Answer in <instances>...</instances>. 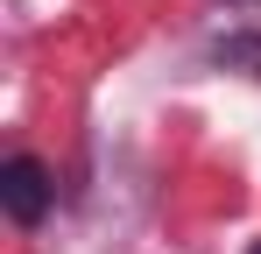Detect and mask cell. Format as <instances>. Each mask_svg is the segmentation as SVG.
<instances>
[{
  "label": "cell",
  "mask_w": 261,
  "mask_h": 254,
  "mask_svg": "<svg viewBox=\"0 0 261 254\" xmlns=\"http://www.w3.org/2000/svg\"><path fill=\"white\" fill-rule=\"evenodd\" d=\"M49 198H57V184H49V169L36 163V156H14V163L0 169V212H7L14 226H36L49 212Z\"/></svg>",
  "instance_id": "6da1fadb"
},
{
  "label": "cell",
  "mask_w": 261,
  "mask_h": 254,
  "mask_svg": "<svg viewBox=\"0 0 261 254\" xmlns=\"http://www.w3.org/2000/svg\"><path fill=\"white\" fill-rule=\"evenodd\" d=\"M247 254H261V240H254V247H247Z\"/></svg>",
  "instance_id": "7a4b0ae2"
}]
</instances>
